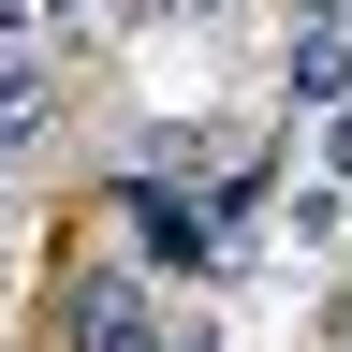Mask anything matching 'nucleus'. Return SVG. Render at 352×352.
<instances>
[{
    "label": "nucleus",
    "instance_id": "nucleus-9",
    "mask_svg": "<svg viewBox=\"0 0 352 352\" xmlns=\"http://www.w3.org/2000/svg\"><path fill=\"white\" fill-rule=\"evenodd\" d=\"M338 352H352V338H338Z\"/></svg>",
    "mask_w": 352,
    "mask_h": 352
},
{
    "label": "nucleus",
    "instance_id": "nucleus-8",
    "mask_svg": "<svg viewBox=\"0 0 352 352\" xmlns=\"http://www.w3.org/2000/svg\"><path fill=\"white\" fill-rule=\"evenodd\" d=\"M30 30H44V0H0V44H30Z\"/></svg>",
    "mask_w": 352,
    "mask_h": 352
},
{
    "label": "nucleus",
    "instance_id": "nucleus-3",
    "mask_svg": "<svg viewBox=\"0 0 352 352\" xmlns=\"http://www.w3.org/2000/svg\"><path fill=\"white\" fill-rule=\"evenodd\" d=\"M279 88L308 118L323 103H352V0H294V44H279Z\"/></svg>",
    "mask_w": 352,
    "mask_h": 352
},
{
    "label": "nucleus",
    "instance_id": "nucleus-2",
    "mask_svg": "<svg viewBox=\"0 0 352 352\" xmlns=\"http://www.w3.org/2000/svg\"><path fill=\"white\" fill-rule=\"evenodd\" d=\"M118 220H132V250H147V264H176V279L220 250V191H191V176H132Z\"/></svg>",
    "mask_w": 352,
    "mask_h": 352
},
{
    "label": "nucleus",
    "instance_id": "nucleus-4",
    "mask_svg": "<svg viewBox=\"0 0 352 352\" xmlns=\"http://www.w3.org/2000/svg\"><path fill=\"white\" fill-rule=\"evenodd\" d=\"M44 118H59V59L44 44H0V162L44 147Z\"/></svg>",
    "mask_w": 352,
    "mask_h": 352
},
{
    "label": "nucleus",
    "instance_id": "nucleus-7",
    "mask_svg": "<svg viewBox=\"0 0 352 352\" xmlns=\"http://www.w3.org/2000/svg\"><path fill=\"white\" fill-rule=\"evenodd\" d=\"M323 176L352 191V103H323Z\"/></svg>",
    "mask_w": 352,
    "mask_h": 352
},
{
    "label": "nucleus",
    "instance_id": "nucleus-6",
    "mask_svg": "<svg viewBox=\"0 0 352 352\" xmlns=\"http://www.w3.org/2000/svg\"><path fill=\"white\" fill-rule=\"evenodd\" d=\"M162 352H220V308H162Z\"/></svg>",
    "mask_w": 352,
    "mask_h": 352
},
{
    "label": "nucleus",
    "instance_id": "nucleus-1",
    "mask_svg": "<svg viewBox=\"0 0 352 352\" xmlns=\"http://www.w3.org/2000/svg\"><path fill=\"white\" fill-rule=\"evenodd\" d=\"M59 352H162V294H147V264H88L74 308H59Z\"/></svg>",
    "mask_w": 352,
    "mask_h": 352
},
{
    "label": "nucleus",
    "instance_id": "nucleus-5",
    "mask_svg": "<svg viewBox=\"0 0 352 352\" xmlns=\"http://www.w3.org/2000/svg\"><path fill=\"white\" fill-rule=\"evenodd\" d=\"M264 235H279V250H338L352 235V191H338V176H294V191H264Z\"/></svg>",
    "mask_w": 352,
    "mask_h": 352
}]
</instances>
